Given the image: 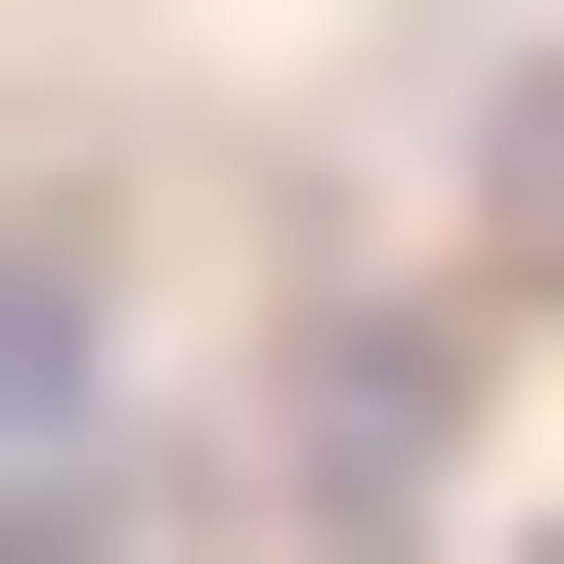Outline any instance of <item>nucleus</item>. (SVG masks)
I'll use <instances>...</instances> for the list:
<instances>
[{
	"mask_svg": "<svg viewBox=\"0 0 564 564\" xmlns=\"http://www.w3.org/2000/svg\"><path fill=\"white\" fill-rule=\"evenodd\" d=\"M87 434V217H0V478Z\"/></svg>",
	"mask_w": 564,
	"mask_h": 564,
	"instance_id": "obj_2",
	"label": "nucleus"
},
{
	"mask_svg": "<svg viewBox=\"0 0 564 564\" xmlns=\"http://www.w3.org/2000/svg\"><path fill=\"white\" fill-rule=\"evenodd\" d=\"M434 391H478V348H434V304H348V348H304V521H434Z\"/></svg>",
	"mask_w": 564,
	"mask_h": 564,
	"instance_id": "obj_1",
	"label": "nucleus"
},
{
	"mask_svg": "<svg viewBox=\"0 0 564 564\" xmlns=\"http://www.w3.org/2000/svg\"><path fill=\"white\" fill-rule=\"evenodd\" d=\"M478 261H521V304H564V44H521V87H478Z\"/></svg>",
	"mask_w": 564,
	"mask_h": 564,
	"instance_id": "obj_3",
	"label": "nucleus"
},
{
	"mask_svg": "<svg viewBox=\"0 0 564 564\" xmlns=\"http://www.w3.org/2000/svg\"><path fill=\"white\" fill-rule=\"evenodd\" d=\"M521 564H564V521H521Z\"/></svg>",
	"mask_w": 564,
	"mask_h": 564,
	"instance_id": "obj_4",
	"label": "nucleus"
}]
</instances>
